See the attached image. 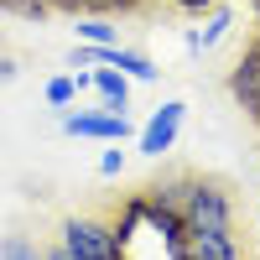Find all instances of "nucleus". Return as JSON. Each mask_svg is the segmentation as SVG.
<instances>
[{
	"instance_id": "nucleus-1",
	"label": "nucleus",
	"mask_w": 260,
	"mask_h": 260,
	"mask_svg": "<svg viewBox=\"0 0 260 260\" xmlns=\"http://www.w3.org/2000/svg\"><path fill=\"white\" fill-rule=\"evenodd\" d=\"M151 192L177 208L182 229H229V224H234V203H229V192H224L219 182L182 177V182H172V187H151Z\"/></svg>"
},
{
	"instance_id": "nucleus-2",
	"label": "nucleus",
	"mask_w": 260,
	"mask_h": 260,
	"mask_svg": "<svg viewBox=\"0 0 260 260\" xmlns=\"http://www.w3.org/2000/svg\"><path fill=\"white\" fill-rule=\"evenodd\" d=\"M62 234V250H68L73 260H125V240L115 224H99V219H68L57 229Z\"/></svg>"
},
{
	"instance_id": "nucleus-3",
	"label": "nucleus",
	"mask_w": 260,
	"mask_h": 260,
	"mask_svg": "<svg viewBox=\"0 0 260 260\" xmlns=\"http://www.w3.org/2000/svg\"><path fill=\"white\" fill-rule=\"evenodd\" d=\"M229 94H234V104L260 125V37L240 52V62L229 68Z\"/></svg>"
},
{
	"instance_id": "nucleus-4",
	"label": "nucleus",
	"mask_w": 260,
	"mask_h": 260,
	"mask_svg": "<svg viewBox=\"0 0 260 260\" xmlns=\"http://www.w3.org/2000/svg\"><path fill=\"white\" fill-rule=\"evenodd\" d=\"M78 62H94V68H99V62H110V68H120L125 78H136V83H156V73H161L151 57L120 47V42H110V47H89V42H83V47H78Z\"/></svg>"
},
{
	"instance_id": "nucleus-5",
	"label": "nucleus",
	"mask_w": 260,
	"mask_h": 260,
	"mask_svg": "<svg viewBox=\"0 0 260 260\" xmlns=\"http://www.w3.org/2000/svg\"><path fill=\"white\" fill-rule=\"evenodd\" d=\"M182 115H187V104L182 99H167L161 110L141 125V156H167L172 141H177V130H182Z\"/></svg>"
},
{
	"instance_id": "nucleus-6",
	"label": "nucleus",
	"mask_w": 260,
	"mask_h": 260,
	"mask_svg": "<svg viewBox=\"0 0 260 260\" xmlns=\"http://www.w3.org/2000/svg\"><path fill=\"white\" fill-rule=\"evenodd\" d=\"M62 130L83 141H125L130 136V120L120 110H78V115H62Z\"/></svg>"
},
{
	"instance_id": "nucleus-7",
	"label": "nucleus",
	"mask_w": 260,
	"mask_h": 260,
	"mask_svg": "<svg viewBox=\"0 0 260 260\" xmlns=\"http://www.w3.org/2000/svg\"><path fill=\"white\" fill-rule=\"evenodd\" d=\"M182 250L187 260H240V240L229 229H182Z\"/></svg>"
},
{
	"instance_id": "nucleus-8",
	"label": "nucleus",
	"mask_w": 260,
	"mask_h": 260,
	"mask_svg": "<svg viewBox=\"0 0 260 260\" xmlns=\"http://www.w3.org/2000/svg\"><path fill=\"white\" fill-rule=\"evenodd\" d=\"M130 83H136V78H125L120 68H110V62H99V68L89 73V89L104 99V110H130Z\"/></svg>"
},
{
	"instance_id": "nucleus-9",
	"label": "nucleus",
	"mask_w": 260,
	"mask_h": 260,
	"mask_svg": "<svg viewBox=\"0 0 260 260\" xmlns=\"http://www.w3.org/2000/svg\"><path fill=\"white\" fill-rule=\"evenodd\" d=\"M229 26H234V16L213 6V11H208V26H198V31L187 37V52H208V47H219V42L229 37Z\"/></svg>"
},
{
	"instance_id": "nucleus-10",
	"label": "nucleus",
	"mask_w": 260,
	"mask_h": 260,
	"mask_svg": "<svg viewBox=\"0 0 260 260\" xmlns=\"http://www.w3.org/2000/svg\"><path fill=\"white\" fill-rule=\"evenodd\" d=\"M52 11H73V16H99V11H136L141 0H47Z\"/></svg>"
},
{
	"instance_id": "nucleus-11",
	"label": "nucleus",
	"mask_w": 260,
	"mask_h": 260,
	"mask_svg": "<svg viewBox=\"0 0 260 260\" xmlns=\"http://www.w3.org/2000/svg\"><path fill=\"white\" fill-rule=\"evenodd\" d=\"M78 37L89 42V47H110V42H120V26H110L104 16H83L78 21Z\"/></svg>"
},
{
	"instance_id": "nucleus-12",
	"label": "nucleus",
	"mask_w": 260,
	"mask_h": 260,
	"mask_svg": "<svg viewBox=\"0 0 260 260\" xmlns=\"http://www.w3.org/2000/svg\"><path fill=\"white\" fill-rule=\"evenodd\" d=\"M0 260H42V250L26 234H6V240H0Z\"/></svg>"
},
{
	"instance_id": "nucleus-13",
	"label": "nucleus",
	"mask_w": 260,
	"mask_h": 260,
	"mask_svg": "<svg viewBox=\"0 0 260 260\" xmlns=\"http://www.w3.org/2000/svg\"><path fill=\"white\" fill-rule=\"evenodd\" d=\"M73 99H78V78H52L47 83V104L62 110V104H73Z\"/></svg>"
},
{
	"instance_id": "nucleus-14",
	"label": "nucleus",
	"mask_w": 260,
	"mask_h": 260,
	"mask_svg": "<svg viewBox=\"0 0 260 260\" xmlns=\"http://www.w3.org/2000/svg\"><path fill=\"white\" fill-rule=\"evenodd\" d=\"M172 11H182V16H203V11H213L219 0H167Z\"/></svg>"
},
{
	"instance_id": "nucleus-15",
	"label": "nucleus",
	"mask_w": 260,
	"mask_h": 260,
	"mask_svg": "<svg viewBox=\"0 0 260 260\" xmlns=\"http://www.w3.org/2000/svg\"><path fill=\"white\" fill-rule=\"evenodd\" d=\"M99 172H104V177H120V172H125V151H104V156H99Z\"/></svg>"
},
{
	"instance_id": "nucleus-16",
	"label": "nucleus",
	"mask_w": 260,
	"mask_h": 260,
	"mask_svg": "<svg viewBox=\"0 0 260 260\" xmlns=\"http://www.w3.org/2000/svg\"><path fill=\"white\" fill-rule=\"evenodd\" d=\"M42 260H73V255H68V250H62V245H52V250H47V255H42Z\"/></svg>"
},
{
	"instance_id": "nucleus-17",
	"label": "nucleus",
	"mask_w": 260,
	"mask_h": 260,
	"mask_svg": "<svg viewBox=\"0 0 260 260\" xmlns=\"http://www.w3.org/2000/svg\"><path fill=\"white\" fill-rule=\"evenodd\" d=\"M0 78H16V62L11 57H0Z\"/></svg>"
}]
</instances>
